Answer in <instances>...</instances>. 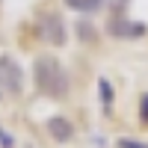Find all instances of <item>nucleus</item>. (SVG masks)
Returning a JSON list of instances; mask_svg holds the SVG:
<instances>
[{
    "mask_svg": "<svg viewBox=\"0 0 148 148\" xmlns=\"http://www.w3.org/2000/svg\"><path fill=\"white\" fill-rule=\"evenodd\" d=\"M33 80H36V86H39V92L47 95V98H65L68 89H71V77H68L65 65L59 62L56 56H51V53L36 56Z\"/></svg>",
    "mask_w": 148,
    "mask_h": 148,
    "instance_id": "f257e3e1",
    "label": "nucleus"
},
{
    "mask_svg": "<svg viewBox=\"0 0 148 148\" xmlns=\"http://www.w3.org/2000/svg\"><path fill=\"white\" fill-rule=\"evenodd\" d=\"M36 36L42 42L53 45V47H62L65 45V24L56 12H45V15L36 18Z\"/></svg>",
    "mask_w": 148,
    "mask_h": 148,
    "instance_id": "f03ea898",
    "label": "nucleus"
},
{
    "mask_svg": "<svg viewBox=\"0 0 148 148\" xmlns=\"http://www.w3.org/2000/svg\"><path fill=\"white\" fill-rule=\"evenodd\" d=\"M0 89H9L12 95L24 92V71L9 53H0Z\"/></svg>",
    "mask_w": 148,
    "mask_h": 148,
    "instance_id": "7ed1b4c3",
    "label": "nucleus"
},
{
    "mask_svg": "<svg viewBox=\"0 0 148 148\" xmlns=\"http://www.w3.org/2000/svg\"><path fill=\"white\" fill-rule=\"evenodd\" d=\"M107 33L116 36V39H139V36H145V24H142V21H130V18L116 15V18H110Z\"/></svg>",
    "mask_w": 148,
    "mask_h": 148,
    "instance_id": "20e7f679",
    "label": "nucleus"
},
{
    "mask_svg": "<svg viewBox=\"0 0 148 148\" xmlns=\"http://www.w3.org/2000/svg\"><path fill=\"white\" fill-rule=\"evenodd\" d=\"M45 127H47V133L56 139V142H71L74 139V125L65 119V116H51L45 121Z\"/></svg>",
    "mask_w": 148,
    "mask_h": 148,
    "instance_id": "39448f33",
    "label": "nucleus"
},
{
    "mask_svg": "<svg viewBox=\"0 0 148 148\" xmlns=\"http://www.w3.org/2000/svg\"><path fill=\"white\" fill-rule=\"evenodd\" d=\"M62 3H65L68 9H74V12H80V15H92V12L101 9L104 0H62Z\"/></svg>",
    "mask_w": 148,
    "mask_h": 148,
    "instance_id": "423d86ee",
    "label": "nucleus"
},
{
    "mask_svg": "<svg viewBox=\"0 0 148 148\" xmlns=\"http://www.w3.org/2000/svg\"><path fill=\"white\" fill-rule=\"evenodd\" d=\"M98 95H101V104H104L107 116H110V110H113V83L107 77H98Z\"/></svg>",
    "mask_w": 148,
    "mask_h": 148,
    "instance_id": "0eeeda50",
    "label": "nucleus"
},
{
    "mask_svg": "<svg viewBox=\"0 0 148 148\" xmlns=\"http://www.w3.org/2000/svg\"><path fill=\"white\" fill-rule=\"evenodd\" d=\"M77 36H80L83 42H95V27H92L86 18H80V21H77Z\"/></svg>",
    "mask_w": 148,
    "mask_h": 148,
    "instance_id": "6e6552de",
    "label": "nucleus"
},
{
    "mask_svg": "<svg viewBox=\"0 0 148 148\" xmlns=\"http://www.w3.org/2000/svg\"><path fill=\"white\" fill-rule=\"evenodd\" d=\"M119 148H148V145L139 142V139H127V136H121V139H119Z\"/></svg>",
    "mask_w": 148,
    "mask_h": 148,
    "instance_id": "1a4fd4ad",
    "label": "nucleus"
},
{
    "mask_svg": "<svg viewBox=\"0 0 148 148\" xmlns=\"http://www.w3.org/2000/svg\"><path fill=\"white\" fill-rule=\"evenodd\" d=\"M12 145H15V139H12L9 133H6L3 127H0V148H12Z\"/></svg>",
    "mask_w": 148,
    "mask_h": 148,
    "instance_id": "9d476101",
    "label": "nucleus"
},
{
    "mask_svg": "<svg viewBox=\"0 0 148 148\" xmlns=\"http://www.w3.org/2000/svg\"><path fill=\"white\" fill-rule=\"evenodd\" d=\"M139 113H142V121L148 125V95H142V104H139Z\"/></svg>",
    "mask_w": 148,
    "mask_h": 148,
    "instance_id": "9b49d317",
    "label": "nucleus"
}]
</instances>
